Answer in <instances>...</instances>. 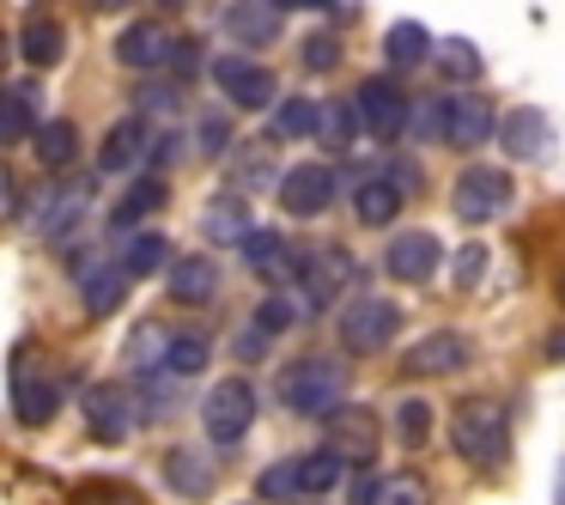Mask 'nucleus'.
Wrapping results in <instances>:
<instances>
[{"mask_svg":"<svg viewBox=\"0 0 565 505\" xmlns=\"http://www.w3.org/2000/svg\"><path fill=\"white\" fill-rule=\"evenodd\" d=\"M559 298H565V281H559Z\"/></svg>","mask_w":565,"mask_h":505,"instance_id":"bf43d9fd","label":"nucleus"},{"mask_svg":"<svg viewBox=\"0 0 565 505\" xmlns=\"http://www.w3.org/2000/svg\"><path fill=\"white\" fill-rule=\"evenodd\" d=\"M341 396H347V366H341V359H329V354L292 359L286 378H280V402L292 408V414H322V420H329L334 408H347Z\"/></svg>","mask_w":565,"mask_h":505,"instance_id":"f03ea898","label":"nucleus"},{"mask_svg":"<svg viewBox=\"0 0 565 505\" xmlns=\"http://www.w3.org/2000/svg\"><path fill=\"white\" fill-rule=\"evenodd\" d=\"M128 286H135V274H128L122 262H104V269H92V274H86V311L110 317V311L128 298Z\"/></svg>","mask_w":565,"mask_h":505,"instance_id":"7c9ffc66","label":"nucleus"},{"mask_svg":"<svg viewBox=\"0 0 565 505\" xmlns=\"http://www.w3.org/2000/svg\"><path fill=\"white\" fill-rule=\"evenodd\" d=\"M511 196H516L511 171H492V165H468V171L456 177V189H450V208H456V220L487 225V220H499V213L511 208Z\"/></svg>","mask_w":565,"mask_h":505,"instance_id":"20e7f679","label":"nucleus"},{"mask_svg":"<svg viewBox=\"0 0 565 505\" xmlns=\"http://www.w3.org/2000/svg\"><path fill=\"white\" fill-rule=\"evenodd\" d=\"M377 493H383V475H359L353 481V505H377Z\"/></svg>","mask_w":565,"mask_h":505,"instance_id":"603ef678","label":"nucleus"},{"mask_svg":"<svg viewBox=\"0 0 565 505\" xmlns=\"http://www.w3.org/2000/svg\"><path fill=\"white\" fill-rule=\"evenodd\" d=\"M256 487H262V499H286V505H292L298 493H305V481H298V456H292V463L262 469V481H256Z\"/></svg>","mask_w":565,"mask_h":505,"instance_id":"79ce46f5","label":"nucleus"},{"mask_svg":"<svg viewBox=\"0 0 565 505\" xmlns=\"http://www.w3.org/2000/svg\"><path fill=\"white\" fill-rule=\"evenodd\" d=\"M201 232H207V244H237V250H244L262 225L249 220V196H237V189H232V196H213L207 208H201Z\"/></svg>","mask_w":565,"mask_h":505,"instance_id":"6ab92c4d","label":"nucleus"},{"mask_svg":"<svg viewBox=\"0 0 565 505\" xmlns=\"http://www.w3.org/2000/svg\"><path fill=\"white\" fill-rule=\"evenodd\" d=\"M244 262L262 274V281L280 286V281H298V262H305V256H292V244H286L280 232H256V238L244 244Z\"/></svg>","mask_w":565,"mask_h":505,"instance_id":"5701e85b","label":"nucleus"},{"mask_svg":"<svg viewBox=\"0 0 565 505\" xmlns=\"http://www.w3.org/2000/svg\"><path fill=\"white\" fill-rule=\"evenodd\" d=\"M547 359H553V366H565V329L547 335Z\"/></svg>","mask_w":565,"mask_h":505,"instance_id":"864d4df0","label":"nucleus"},{"mask_svg":"<svg viewBox=\"0 0 565 505\" xmlns=\"http://www.w3.org/2000/svg\"><path fill=\"white\" fill-rule=\"evenodd\" d=\"M359 116H365V135L377 140H402L407 135V116H414V104L402 98V86H390V80H365L359 86Z\"/></svg>","mask_w":565,"mask_h":505,"instance_id":"9b49d317","label":"nucleus"},{"mask_svg":"<svg viewBox=\"0 0 565 505\" xmlns=\"http://www.w3.org/2000/svg\"><path fill=\"white\" fill-rule=\"evenodd\" d=\"M499 116H492L487 98H475V92H456V98H444V147L456 152H475L487 147V140H499Z\"/></svg>","mask_w":565,"mask_h":505,"instance_id":"6e6552de","label":"nucleus"},{"mask_svg":"<svg viewBox=\"0 0 565 505\" xmlns=\"http://www.w3.org/2000/svg\"><path fill=\"white\" fill-rule=\"evenodd\" d=\"M55 408H62V378H55V371H31L25 354H19V371H13V414H19V427H50Z\"/></svg>","mask_w":565,"mask_h":505,"instance_id":"4468645a","label":"nucleus"},{"mask_svg":"<svg viewBox=\"0 0 565 505\" xmlns=\"http://www.w3.org/2000/svg\"><path fill=\"white\" fill-rule=\"evenodd\" d=\"M201 67H207V55H201V38H183V43H177V55H171V74H177V80H195Z\"/></svg>","mask_w":565,"mask_h":505,"instance_id":"de8ad7c7","label":"nucleus"},{"mask_svg":"<svg viewBox=\"0 0 565 505\" xmlns=\"http://www.w3.org/2000/svg\"><path fill=\"white\" fill-rule=\"evenodd\" d=\"M38 135H43L38 104H31V86L19 80V86H7V104H0V140L19 147V140H38Z\"/></svg>","mask_w":565,"mask_h":505,"instance_id":"a878e982","label":"nucleus"},{"mask_svg":"<svg viewBox=\"0 0 565 505\" xmlns=\"http://www.w3.org/2000/svg\"><path fill=\"white\" fill-rule=\"evenodd\" d=\"M280 0H232L225 7V38L237 43V55L244 50H268V43H280Z\"/></svg>","mask_w":565,"mask_h":505,"instance_id":"ddd939ff","label":"nucleus"},{"mask_svg":"<svg viewBox=\"0 0 565 505\" xmlns=\"http://www.w3.org/2000/svg\"><path fill=\"white\" fill-rule=\"evenodd\" d=\"M431 50H438V43H431V31L414 25V19L390 25V38H383V62H390V67H419Z\"/></svg>","mask_w":565,"mask_h":505,"instance_id":"c756f323","label":"nucleus"},{"mask_svg":"<svg viewBox=\"0 0 565 505\" xmlns=\"http://www.w3.org/2000/svg\"><path fill=\"white\" fill-rule=\"evenodd\" d=\"M213 80H220L225 104H237V111H268L274 104V74L262 62H249V55H220Z\"/></svg>","mask_w":565,"mask_h":505,"instance_id":"9d476101","label":"nucleus"},{"mask_svg":"<svg viewBox=\"0 0 565 505\" xmlns=\"http://www.w3.org/2000/svg\"><path fill=\"white\" fill-rule=\"evenodd\" d=\"M86 420H92V439L98 444H122L140 427V396L128 383H98L86 396Z\"/></svg>","mask_w":565,"mask_h":505,"instance_id":"1a4fd4ad","label":"nucleus"},{"mask_svg":"<svg viewBox=\"0 0 565 505\" xmlns=\"http://www.w3.org/2000/svg\"><path fill=\"white\" fill-rule=\"evenodd\" d=\"M407 135H419V140H444V104H438V98L414 104V116H407Z\"/></svg>","mask_w":565,"mask_h":505,"instance_id":"a18cd8bd","label":"nucleus"},{"mask_svg":"<svg viewBox=\"0 0 565 505\" xmlns=\"http://www.w3.org/2000/svg\"><path fill=\"white\" fill-rule=\"evenodd\" d=\"M79 505H147L140 493H128V487H98V493H86Z\"/></svg>","mask_w":565,"mask_h":505,"instance_id":"8fccbe9b","label":"nucleus"},{"mask_svg":"<svg viewBox=\"0 0 565 505\" xmlns=\"http://www.w3.org/2000/svg\"><path fill=\"white\" fill-rule=\"evenodd\" d=\"M329 201H334V171L329 165H292V171H286L280 208L292 213V220H317Z\"/></svg>","mask_w":565,"mask_h":505,"instance_id":"a211bd4d","label":"nucleus"},{"mask_svg":"<svg viewBox=\"0 0 565 505\" xmlns=\"http://www.w3.org/2000/svg\"><path fill=\"white\" fill-rule=\"evenodd\" d=\"M152 140H159V128H152L147 116H122V123L104 135V147H98V171H104V177L135 171V165L152 152Z\"/></svg>","mask_w":565,"mask_h":505,"instance_id":"dca6fc26","label":"nucleus"},{"mask_svg":"<svg viewBox=\"0 0 565 505\" xmlns=\"http://www.w3.org/2000/svg\"><path fill=\"white\" fill-rule=\"evenodd\" d=\"M438 262H444L438 232H395L390 250H383V274H390V281H414V286L431 281Z\"/></svg>","mask_w":565,"mask_h":505,"instance_id":"f8f14e48","label":"nucleus"},{"mask_svg":"<svg viewBox=\"0 0 565 505\" xmlns=\"http://www.w3.org/2000/svg\"><path fill=\"white\" fill-rule=\"evenodd\" d=\"M67 55V31L55 19H31L25 38H19V62L25 67H55Z\"/></svg>","mask_w":565,"mask_h":505,"instance_id":"cd10ccee","label":"nucleus"},{"mask_svg":"<svg viewBox=\"0 0 565 505\" xmlns=\"http://www.w3.org/2000/svg\"><path fill=\"white\" fill-rule=\"evenodd\" d=\"M116 262H122L135 281H147V274H159L164 262H177V256H171V238H164V232H128L122 238V256H116Z\"/></svg>","mask_w":565,"mask_h":505,"instance_id":"bb28decb","label":"nucleus"},{"mask_svg":"<svg viewBox=\"0 0 565 505\" xmlns=\"http://www.w3.org/2000/svg\"><path fill=\"white\" fill-rule=\"evenodd\" d=\"M499 140H504V152H511V159H547V152H553V128H547V116L529 111V104L504 116Z\"/></svg>","mask_w":565,"mask_h":505,"instance_id":"4be33fe9","label":"nucleus"},{"mask_svg":"<svg viewBox=\"0 0 565 505\" xmlns=\"http://www.w3.org/2000/svg\"><path fill=\"white\" fill-rule=\"evenodd\" d=\"M159 7H183V0H159Z\"/></svg>","mask_w":565,"mask_h":505,"instance_id":"4d7b16f0","label":"nucleus"},{"mask_svg":"<svg viewBox=\"0 0 565 505\" xmlns=\"http://www.w3.org/2000/svg\"><path fill=\"white\" fill-rule=\"evenodd\" d=\"M359 128H365V116H359V98L347 104V98H334V104H322V147L329 152H347L359 140Z\"/></svg>","mask_w":565,"mask_h":505,"instance_id":"2f4dec72","label":"nucleus"},{"mask_svg":"<svg viewBox=\"0 0 565 505\" xmlns=\"http://www.w3.org/2000/svg\"><path fill=\"white\" fill-rule=\"evenodd\" d=\"M402 201H407V183H402V177H390V171H371V177H359V183H353V213L365 225H390L395 213H402Z\"/></svg>","mask_w":565,"mask_h":505,"instance_id":"412c9836","label":"nucleus"},{"mask_svg":"<svg viewBox=\"0 0 565 505\" xmlns=\"http://www.w3.org/2000/svg\"><path fill=\"white\" fill-rule=\"evenodd\" d=\"M395 439H402L407 451H419V444L431 439V408L419 402V396H407V402L395 408Z\"/></svg>","mask_w":565,"mask_h":505,"instance_id":"a19ab883","label":"nucleus"},{"mask_svg":"<svg viewBox=\"0 0 565 505\" xmlns=\"http://www.w3.org/2000/svg\"><path fill=\"white\" fill-rule=\"evenodd\" d=\"M559 505H565V487H559Z\"/></svg>","mask_w":565,"mask_h":505,"instance_id":"13d9d810","label":"nucleus"},{"mask_svg":"<svg viewBox=\"0 0 565 505\" xmlns=\"http://www.w3.org/2000/svg\"><path fill=\"white\" fill-rule=\"evenodd\" d=\"M159 208H164V183H159V177H147V183H135L122 201H116L110 220L116 225H135V220H147V213H159Z\"/></svg>","mask_w":565,"mask_h":505,"instance_id":"58836bf2","label":"nucleus"},{"mask_svg":"<svg viewBox=\"0 0 565 505\" xmlns=\"http://www.w3.org/2000/svg\"><path fill=\"white\" fill-rule=\"evenodd\" d=\"M377 505H431V487H426V475H414V469H390V475H383V493H377Z\"/></svg>","mask_w":565,"mask_h":505,"instance_id":"ea45409f","label":"nucleus"},{"mask_svg":"<svg viewBox=\"0 0 565 505\" xmlns=\"http://www.w3.org/2000/svg\"><path fill=\"white\" fill-rule=\"evenodd\" d=\"M262 354H268V335L249 323V335H237V359H262Z\"/></svg>","mask_w":565,"mask_h":505,"instance_id":"3c124183","label":"nucleus"},{"mask_svg":"<svg viewBox=\"0 0 565 505\" xmlns=\"http://www.w3.org/2000/svg\"><path fill=\"white\" fill-rule=\"evenodd\" d=\"M280 7H341V0H280Z\"/></svg>","mask_w":565,"mask_h":505,"instance_id":"6e6d98bb","label":"nucleus"},{"mask_svg":"<svg viewBox=\"0 0 565 505\" xmlns=\"http://www.w3.org/2000/svg\"><path fill=\"white\" fill-rule=\"evenodd\" d=\"M86 208H92V189L86 183H62L50 201H43L38 232L50 238V244H67L74 232H86Z\"/></svg>","mask_w":565,"mask_h":505,"instance_id":"aec40b11","label":"nucleus"},{"mask_svg":"<svg viewBox=\"0 0 565 505\" xmlns=\"http://www.w3.org/2000/svg\"><path fill=\"white\" fill-rule=\"evenodd\" d=\"M92 7H98V13H122L128 0H92Z\"/></svg>","mask_w":565,"mask_h":505,"instance_id":"5fc2aeb1","label":"nucleus"},{"mask_svg":"<svg viewBox=\"0 0 565 505\" xmlns=\"http://www.w3.org/2000/svg\"><path fill=\"white\" fill-rule=\"evenodd\" d=\"M395 329H402V311H395L390 298H353V305L341 311V347L359 359L383 354V347L395 341Z\"/></svg>","mask_w":565,"mask_h":505,"instance_id":"39448f33","label":"nucleus"},{"mask_svg":"<svg viewBox=\"0 0 565 505\" xmlns=\"http://www.w3.org/2000/svg\"><path fill=\"white\" fill-rule=\"evenodd\" d=\"M341 475H347V463L322 444V451H310V456H298V481H305V493L310 499H322V493H334L341 487Z\"/></svg>","mask_w":565,"mask_h":505,"instance_id":"f704fd0d","label":"nucleus"},{"mask_svg":"<svg viewBox=\"0 0 565 505\" xmlns=\"http://www.w3.org/2000/svg\"><path fill=\"white\" fill-rule=\"evenodd\" d=\"M450 444L468 469H499L511 456V420H504L499 402L487 396H468L462 408L450 414Z\"/></svg>","mask_w":565,"mask_h":505,"instance_id":"f257e3e1","label":"nucleus"},{"mask_svg":"<svg viewBox=\"0 0 565 505\" xmlns=\"http://www.w3.org/2000/svg\"><path fill=\"white\" fill-rule=\"evenodd\" d=\"M347 286H353V256H347V250H310V256L298 262L292 293L305 298V311L317 317V311H329Z\"/></svg>","mask_w":565,"mask_h":505,"instance_id":"423d86ee","label":"nucleus"},{"mask_svg":"<svg viewBox=\"0 0 565 505\" xmlns=\"http://www.w3.org/2000/svg\"><path fill=\"white\" fill-rule=\"evenodd\" d=\"M274 135L280 140H317L322 135V104L317 98H286L274 111Z\"/></svg>","mask_w":565,"mask_h":505,"instance_id":"473e14b6","label":"nucleus"},{"mask_svg":"<svg viewBox=\"0 0 565 505\" xmlns=\"http://www.w3.org/2000/svg\"><path fill=\"white\" fill-rule=\"evenodd\" d=\"M377 444H383V420L371 414V408L347 402L329 414V451L341 456L347 469H365L371 456H377Z\"/></svg>","mask_w":565,"mask_h":505,"instance_id":"0eeeda50","label":"nucleus"},{"mask_svg":"<svg viewBox=\"0 0 565 505\" xmlns=\"http://www.w3.org/2000/svg\"><path fill=\"white\" fill-rule=\"evenodd\" d=\"M305 67L310 74H329V67H341V38H329V31H317V38H305Z\"/></svg>","mask_w":565,"mask_h":505,"instance_id":"c03bdc74","label":"nucleus"},{"mask_svg":"<svg viewBox=\"0 0 565 505\" xmlns=\"http://www.w3.org/2000/svg\"><path fill=\"white\" fill-rule=\"evenodd\" d=\"M201 427H207V444H220V451L244 444V432L256 427V383L249 378H220L207 390V402H201Z\"/></svg>","mask_w":565,"mask_h":505,"instance_id":"7ed1b4c3","label":"nucleus"},{"mask_svg":"<svg viewBox=\"0 0 565 505\" xmlns=\"http://www.w3.org/2000/svg\"><path fill=\"white\" fill-rule=\"evenodd\" d=\"M225 147H232V123H225V116H201L195 123V152L201 159H220Z\"/></svg>","mask_w":565,"mask_h":505,"instance_id":"37998d69","label":"nucleus"},{"mask_svg":"<svg viewBox=\"0 0 565 505\" xmlns=\"http://www.w3.org/2000/svg\"><path fill=\"white\" fill-rule=\"evenodd\" d=\"M431 55H438V67L456 80V86H475V80L487 74V62H480V50L468 38H438V50H431Z\"/></svg>","mask_w":565,"mask_h":505,"instance_id":"72a5a7b5","label":"nucleus"},{"mask_svg":"<svg viewBox=\"0 0 565 505\" xmlns=\"http://www.w3.org/2000/svg\"><path fill=\"white\" fill-rule=\"evenodd\" d=\"M207 359H213V341L201 329H183L177 335L171 347H164V378H201V371H207Z\"/></svg>","mask_w":565,"mask_h":505,"instance_id":"c85d7f7f","label":"nucleus"},{"mask_svg":"<svg viewBox=\"0 0 565 505\" xmlns=\"http://www.w3.org/2000/svg\"><path fill=\"white\" fill-rule=\"evenodd\" d=\"M286 183L280 165H274L268 147H244V159H237V196H256V189H274Z\"/></svg>","mask_w":565,"mask_h":505,"instance_id":"4c0bfd02","label":"nucleus"},{"mask_svg":"<svg viewBox=\"0 0 565 505\" xmlns=\"http://www.w3.org/2000/svg\"><path fill=\"white\" fill-rule=\"evenodd\" d=\"M164 475H171V493H183V499H201V493L213 487V463L195 444H177V451L164 456Z\"/></svg>","mask_w":565,"mask_h":505,"instance_id":"393cba45","label":"nucleus"},{"mask_svg":"<svg viewBox=\"0 0 565 505\" xmlns=\"http://www.w3.org/2000/svg\"><path fill=\"white\" fill-rule=\"evenodd\" d=\"M38 159H43V171H67V165L79 159V128L74 123H43Z\"/></svg>","mask_w":565,"mask_h":505,"instance_id":"c9c22d12","label":"nucleus"},{"mask_svg":"<svg viewBox=\"0 0 565 505\" xmlns=\"http://www.w3.org/2000/svg\"><path fill=\"white\" fill-rule=\"evenodd\" d=\"M298 317H310L305 298H298V293H274V298H262V305H256V317H249V323H256V329L274 341V335H286Z\"/></svg>","mask_w":565,"mask_h":505,"instance_id":"e433bc0d","label":"nucleus"},{"mask_svg":"<svg viewBox=\"0 0 565 505\" xmlns=\"http://www.w3.org/2000/svg\"><path fill=\"white\" fill-rule=\"evenodd\" d=\"M140 111H152V116H177V111H183V92H177V86H152V92H140Z\"/></svg>","mask_w":565,"mask_h":505,"instance_id":"09e8293b","label":"nucleus"},{"mask_svg":"<svg viewBox=\"0 0 565 505\" xmlns=\"http://www.w3.org/2000/svg\"><path fill=\"white\" fill-rule=\"evenodd\" d=\"M468 366V341L456 329H431L426 341H414L402 354V371L407 378H450V371Z\"/></svg>","mask_w":565,"mask_h":505,"instance_id":"f3484780","label":"nucleus"},{"mask_svg":"<svg viewBox=\"0 0 565 505\" xmlns=\"http://www.w3.org/2000/svg\"><path fill=\"white\" fill-rule=\"evenodd\" d=\"M213 293H220V269H213V256H177L171 262V298L177 305H207Z\"/></svg>","mask_w":565,"mask_h":505,"instance_id":"b1692460","label":"nucleus"},{"mask_svg":"<svg viewBox=\"0 0 565 505\" xmlns=\"http://www.w3.org/2000/svg\"><path fill=\"white\" fill-rule=\"evenodd\" d=\"M177 43H183V38H177L171 25L147 19V25H128L122 38H116V62H122V67H135V74H152V67H171Z\"/></svg>","mask_w":565,"mask_h":505,"instance_id":"2eb2a0df","label":"nucleus"},{"mask_svg":"<svg viewBox=\"0 0 565 505\" xmlns=\"http://www.w3.org/2000/svg\"><path fill=\"white\" fill-rule=\"evenodd\" d=\"M480 274H487V244H468L462 256H456V286H462V293H475Z\"/></svg>","mask_w":565,"mask_h":505,"instance_id":"49530a36","label":"nucleus"}]
</instances>
